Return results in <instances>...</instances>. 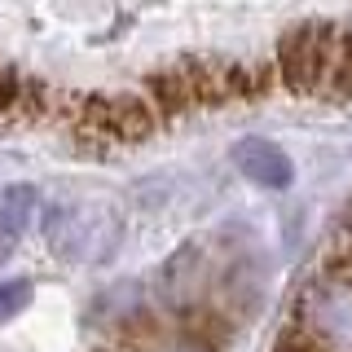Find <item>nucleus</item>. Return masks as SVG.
I'll use <instances>...</instances> for the list:
<instances>
[{"instance_id":"f03ea898","label":"nucleus","mask_w":352,"mask_h":352,"mask_svg":"<svg viewBox=\"0 0 352 352\" xmlns=\"http://www.w3.org/2000/svg\"><path fill=\"white\" fill-rule=\"evenodd\" d=\"M27 203H31L27 190L5 194V203H0V251L14 247V238L22 234V225H27V212H22V207H27Z\"/></svg>"},{"instance_id":"f257e3e1","label":"nucleus","mask_w":352,"mask_h":352,"mask_svg":"<svg viewBox=\"0 0 352 352\" xmlns=\"http://www.w3.org/2000/svg\"><path fill=\"white\" fill-rule=\"evenodd\" d=\"M234 163L247 176H256L260 185H273V190L291 181V159H286L278 146H269V141H242L234 150Z\"/></svg>"},{"instance_id":"7ed1b4c3","label":"nucleus","mask_w":352,"mask_h":352,"mask_svg":"<svg viewBox=\"0 0 352 352\" xmlns=\"http://www.w3.org/2000/svg\"><path fill=\"white\" fill-rule=\"evenodd\" d=\"M22 304H27V282H5L0 286V317L18 313Z\"/></svg>"}]
</instances>
